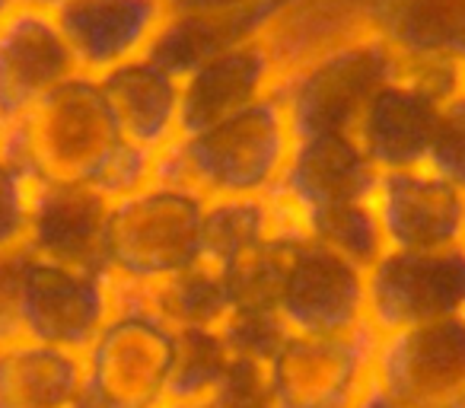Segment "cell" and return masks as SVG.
<instances>
[{
	"mask_svg": "<svg viewBox=\"0 0 465 408\" xmlns=\"http://www.w3.org/2000/svg\"><path fill=\"white\" fill-rule=\"evenodd\" d=\"M293 147V131L274 96L182 134L156 156V179L182 182L201 198L274 194Z\"/></svg>",
	"mask_w": 465,
	"mask_h": 408,
	"instance_id": "cell-1",
	"label": "cell"
},
{
	"mask_svg": "<svg viewBox=\"0 0 465 408\" xmlns=\"http://www.w3.org/2000/svg\"><path fill=\"white\" fill-rule=\"evenodd\" d=\"M122 144L124 134L99 77L80 71L0 134V154L10 156L33 185L77 182L96 188Z\"/></svg>",
	"mask_w": 465,
	"mask_h": 408,
	"instance_id": "cell-2",
	"label": "cell"
},
{
	"mask_svg": "<svg viewBox=\"0 0 465 408\" xmlns=\"http://www.w3.org/2000/svg\"><path fill=\"white\" fill-rule=\"evenodd\" d=\"M204 204L194 188L156 179L115 198L105 221V274L118 287H153L201 262Z\"/></svg>",
	"mask_w": 465,
	"mask_h": 408,
	"instance_id": "cell-3",
	"label": "cell"
},
{
	"mask_svg": "<svg viewBox=\"0 0 465 408\" xmlns=\"http://www.w3.org/2000/svg\"><path fill=\"white\" fill-rule=\"evenodd\" d=\"M399 55L376 33H363L293 71L281 74L272 96L293 137L351 134L363 105L399 74Z\"/></svg>",
	"mask_w": 465,
	"mask_h": 408,
	"instance_id": "cell-4",
	"label": "cell"
},
{
	"mask_svg": "<svg viewBox=\"0 0 465 408\" xmlns=\"http://www.w3.org/2000/svg\"><path fill=\"white\" fill-rule=\"evenodd\" d=\"M175 329L137 291L115 284V306L84 351V386L122 408H160L169 399Z\"/></svg>",
	"mask_w": 465,
	"mask_h": 408,
	"instance_id": "cell-5",
	"label": "cell"
},
{
	"mask_svg": "<svg viewBox=\"0 0 465 408\" xmlns=\"http://www.w3.org/2000/svg\"><path fill=\"white\" fill-rule=\"evenodd\" d=\"M370 395L382 408H465V316L376 335Z\"/></svg>",
	"mask_w": 465,
	"mask_h": 408,
	"instance_id": "cell-6",
	"label": "cell"
},
{
	"mask_svg": "<svg viewBox=\"0 0 465 408\" xmlns=\"http://www.w3.org/2000/svg\"><path fill=\"white\" fill-rule=\"evenodd\" d=\"M373 344L370 325L341 335L287 332L265 363L274 408H367Z\"/></svg>",
	"mask_w": 465,
	"mask_h": 408,
	"instance_id": "cell-7",
	"label": "cell"
},
{
	"mask_svg": "<svg viewBox=\"0 0 465 408\" xmlns=\"http://www.w3.org/2000/svg\"><path fill=\"white\" fill-rule=\"evenodd\" d=\"M465 316V246L382 249L367 265V325L373 335Z\"/></svg>",
	"mask_w": 465,
	"mask_h": 408,
	"instance_id": "cell-8",
	"label": "cell"
},
{
	"mask_svg": "<svg viewBox=\"0 0 465 408\" xmlns=\"http://www.w3.org/2000/svg\"><path fill=\"white\" fill-rule=\"evenodd\" d=\"M281 323L297 335H341L367 325V268L306 234L287 246L278 297Z\"/></svg>",
	"mask_w": 465,
	"mask_h": 408,
	"instance_id": "cell-9",
	"label": "cell"
},
{
	"mask_svg": "<svg viewBox=\"0 0 465 408\" xmlns=\"http://www.w3.org/2000/svg\"><path fill=\"white\" fill-rule=\"evenodd\" d=\"M29 253V249H26ZM115 306L109 274L61 265L29 253L23 268V338L84 354Z\"/></svg>",
	"mask_w": 465,
	"mask_h": 408,
	"instance_id": "cell-10",
	"label": "cell"
},
{
	"mask_svg": "<svg viewBox=\"0 0 465 408\" xmlns=\"http://www.w3.org/2000/svg\"><path fill=\"white\" fill-rule=\"evenodd\" d=\"M80 74L54 10L14 0L0 16V134Z\"/></svg>",
	"mask_w": 465,
	"mask_h": 408,
	"instance_id": "cell-11",
	"label": "cell"
},
{
	"mask_svg": "<svg viewBox=\"0 0 465 408\" xmlns=\"http://www.w3.org/2000/svg\"><path fill=\"white\" fill-rule=\"evenodd\" d=\"M370 204L386 249L430 253L462 246L465 194L430 166L380 173Z\"/></svg>",
	"mask_w": 465,
	"mask_h": 408,
	"instance_id": "cell-12",
	"label": "cell"
},
{
	"mask_svg": "<svg viewBox=\"0 0 465 408\" xmlns=\"http://www.w3.org/2000/svg\"><path fill=\"white\" fill-rule=\"evenodd\" d=\"M166 14V0H61L54 7L77 67L93 77L147 55Z\"/></svg>",
	"mask_w": 465,
	"mask_h": 408,
	"instance_id": "cell-13",
	"label": "cell"
},
{
	"mask_svg": "<svg viewBox=\"0 0 465 408\" xmlns=\"http://www.w3.org/2000/svg\"><path fill=\"white\" fill-rule=\"evenodd\" d=\"M112 201L77 182L33 185L26 249L39 259L105 274V221Z\"/></svg>",
	"mask_w": 465,
	"mask_h": 408,
	"instance_id": "cell-14",
	"label": "cell"
},
{
	"mask_svg": "<svg viewBox=\"0 0 465 408\" xmlns=\"http://www.w3.org/2000/svg\"><path fill=\"white\" fill-rule=\"evenodd\" d=\"M376 166L367 160L354 134H306L293 137L278 198L300 217L325 208L370 201Z\"/></svg>",
	"mask_w": 465,
	"mask_h": 408,
	"instance_id": "cell-15",
	"label": "cell"
},
{
	"mask_svg": "<svg viewBox=\"0 0 465 408\" xmlns=\"http://www.w3.org/2000/svg\"><path fill=\"white\" fill-rule=\"evenodd\" d=\"M440 103L443 99L424 90L414 77L401 74L399 65V74L386 80L363 105L351 134L376 166V173L427 166Z\"/></svg>",
	"mask_w": 465,
	"mask_h": 408,
	"instance_id": "cell-16",
	"label": "cell"
},
{
	"mask_svg": "<svg viewBox=\"0 0 465 408\" xmlns=\"http://www.w3.org/2000/svg\"><path fill=\"white\" fill-rule=\"evenodd\" d=\"M274 84H278V67L259 35L252 33L232 42L182 77L179 137L272 96Z\"/></svg>",
	"mask_w": 465,
	"mask_h": 408,
	"instance_id": "cell-17",
	"label": "cell"
},
{
	"mask_svg": "<svg viewBox=\"0 0 465 408\" xmlns=\"http://www.w3.org/2000/svg\"><path fill=\"white\" fill-rule=\"evenodd\" d=\"M363 33H370L363 0H272L255 20L278 77Z\"/></svg>",
	"mask_w": 465,
	"mask_h": 408,
	"instance_id": "cell-18",
	"label": "cell"
},
{
	"mask_svg": "<svg viewBox=\"0 0 465 408\" xmlns=\"http://www.w3.org/2000/svg\"><path fill=\"white\" fill-rule=\"evenodd\" d=\"M118 131L137 147L163 154L179 137L182 80L150 55L99 74Z\"/></svg>",
	"mask_w": 465,
	"mask_h": 408,
	"instance_id": "cell-19",
	"label": "cell"
},
{
	"mask_svg": "<svg viewBox=\"0 0 465 408\" xmlns=\"http://www.w3.org/2000/svg\"><path fill=\"white\" fill-rule=\"evenodd\" d=\"M291 234H303V227L278 194L211 198L201 224V262L217 272H230L249 255Z\"/></svg>",
	"mask_w": 465,
	"mask_h": 408,
	"instance_id": "cell-20",
	"label": "cell"
},
{
	"mask_svg": "<svg viewBox=\"0 0 465 408\" xmlns=\"http://www.w3.org/2000/svg\"><path fill=\"white\" fill-rule=\"evenodd\" d=\"M370 33L399 58H440L465 67V0H363Z\"/></svg>",
	"mask_w": 465,
	"mask_h": 408,
	"instance_id": "cell-21",
	"label": "cell"
},
{
	"mask_svg": "<svg viewBox=\"0 0 465 408\" xmlns=\"http://www.w3.org/2000/svg\"><path fill=\"white\" fill-rule=\"evenodd\" d=\"M84 383L77 351L33 338L0 344V408H74Z\"/></svg>",
	"mask_w": 465,
	"mask_h": 408,
	"instance_id": "cell-22",
	"label": "cell"
},
{
	"mask_svg": "<svg viewBox=\"0 0 465 408\" xmlns=\"http://www.w3.org/2000/svg\"><path fill=\"white\" fill-rule=\"evenodd\" d=\"M137 294L173 329H217L232 306L230 281L207 262H198V265Z\"/></svg>",
	"mask_w": 465,
	"mask_h": 408,
	"instance_id": "cell-23",
	"label": "cell"
},
{
	"mask_svg": "<svg viewBox=\"0 0 465 408\" xmlns=\"http://www.w3.org/2000/svg\"><path fill=\"white\" fill-rule=\"evenodd\" d=\"M252 33L255 20H240V16L166 14L147 55L182 80L201 61H207L211 55L223 52L226 45L246 39Z\"/></svg>",
	"mask_w": 465,
	"mask_h": 408,
	"instance_id": "cell-24",
	"label": "cell"
},
{
	"mask_svg": "<svg viewBox=\"0 0 465 408\" xmlns=\"http://www.w3.org/2000/svg\"><path fill=\"white\" fill-rule=\"evenodd\" d=\"M300 227L319 246L344 255V259H351L361 268L373 265L376 255L386 249L380 234V221H376L370 201H351V204H338V208L306 214L300 217Z\"/></svg>",
	"mask_w": 465,
	"mask_h": 408,
	"instance_id": "cell-25",
	"label": "cell"
},
{
	"mask_svg": "<svg viewBox=\"0 0 465 408\" xmlns=\"http://www.w3.org/2000/svg\"><path fill=\"white\" fill-rule=\"evenodd\" d=\"M232 367L220 329H175V361L169 399H207L220 389Z\"/></svg>",
	"mask_w": 465,
	"mask_h": 408,
	"instance_id": "cell-26",
	"label": "cell"
},
{
	"mask_svg": "<svg viewBox=\"0 0 465 408\" xmlns=\"http://www.w3.org/2000/svg\"><path fill=\"white\" fill-rule=\"evenodd\" d=\"M217 329L232 357L255 363H268V357L287 338L284 323L272 306H230V313Z\"/></svg>",
	"mask_w": 465,
	"mask_h": 408,
	"instance_id": "cell-27",
	"label": "cell"
},
{
	"mask_svg": "<svg viewBox=\"0 0 465 408\" xmlns=\"http://www.w3.org/2000/svg\"><path fill=\"white\" fill-rule=\"evenodd\" d=\"M427 166L465 194V80L440 103Z\"/></svg>",
	"mask_w": 465,
	"mask_h": 408,
	"instance_id": "cell-28",
	"label": "cell"
},
{
	"mask_svg": "<svg viewBox=\"0 0 465 408\" xmlns=\"http://www.w3.org/2000/svg\"><path fill=\"white\" fill-rule=\"evenodd\" d=\"M160 408H274L268 393L265 363L232 357V367L220 389L207 399H166Z\"/></svg>",
	"mask_w": 465,
	"mask_h": 408,
	"instance_id": "cell-29",
	"label": "cell"
},
{
	"mask_svg": "<svg viewBox=\"0 0 465 408\" xmlns=\"http://www.w3.org/2000/svg\"><path fill=\"white\" fill-rule=\"evenodd\" d=\"M33 182L10 156L0 154V253L26 246Z\"/></svg>",
	"mask_w": 465,
	"mask_h": 408,
	"instance_id": "cell-30",
	"label": "cell"
},
{
	"mask_svg": "<svg viewBox=\"0 0 465 408\" xmlns=\"http://www.w3.org/2000/svg\"><path fill=\"white\" fill-rule=\"evenodd\" d=\"M26 246L0 253V344L23 338V268H26Z\"/></svg>",
	"mask_w": 465,
	"mask_h": 408,
	"instance_id": "cell-31",
	"label": "cell"
},
{
	"mask_svg": "<svg viewBox=\"0 0 465 408\" xmlns=\"http://www.w3.org/2000/svg\"><path fill=\"white\" fill-rule=\"evenodd\" d=\"M272 0H166L169 14H194V16H240V20H259V14Z\"/></svg>",
	"mask_w": 465,
	"mask_h": 408,
	"instance_id": "cell-32",
	"label": "cell"
},
{
	"mask_svg": "<svg viewBox=\"0 0 465 408\" xmlns=\"http://www.w3.org/2000/svg\"><path fill=\"white\" fill-rule=\"evenodd\" d=\"M74 408H122V405H115V402L103 399V395L90 393V389L84 386V393H80V399L74 402Z\"/></svg>",
	"mask_w": 465,
	"mask_h": 408,
	"instance_id": "cell-33",
	"label": "cell"
},
{
	"mask_svg": "<svg viewBox=\"0 0 465 408\" xmlns=\"http://www.w3.org/2000/svg\"><path fill=\"white\" fill-rule=\"evenodd\" d=\"M26 4H39V7H48V10H54L61 4V0H26Z\"/></svg>",
	"mask_w": 465,
	"mask_h": 408,
	"instance_id": "cell-34",
	"label": "cell"
},
{
	"mask_svg": "<svg viewBox=\"0 0 465 408\" xmlns=\"http://www.w3.org/2000/svg\"><path fill=\"white\" fill-rule=\"evenodd\" d=\"M10 4H14V0H0V16L7 14V10H10Z\"/></svg>",
	"mask_w": 465,
	"mask_h": 408,
	"instance_id": "cell-35",
	"label": "cell"
},
{
	"mask_svg": "<svg viewBox=\"0 0 465 408\" xmlns=\"http://www.w3.org/2000/svg\"><path fill=\"white\" fill-rule=\"evenodd\" d=\"M462 246H465V230H462Z\"/></svg>",
	"mask_w": 465,
	"mask_h": 408,
	"instance_id": "cell-36",
	"label": "cell"
}]
</instances>
